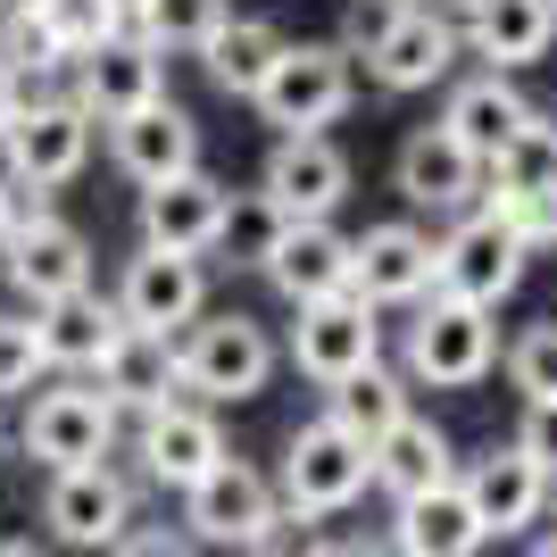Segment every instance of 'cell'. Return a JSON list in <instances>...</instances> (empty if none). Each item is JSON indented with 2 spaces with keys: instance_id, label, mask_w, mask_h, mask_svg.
Instances as JSON below:
<instances>
[{
  "instance_id": "74e56055",
  "label": "cell",
  "mask_w": 557,
  "mask_h": 557,
  "mask_svg": "<svg viewBox=\"0 0 557 557\" xmlns=\"http://www.w3.org/2000/svg\"><path fill=\"white\" fill-rule=\"evenodd\" d=\"M317 557H392V541H367V533H358V541H325Z\"/></svg>"
},
{
  "instance_id": "ab89813d",
  "label": "cell",
  "mask_w": 557,
  "mask_h": 557,
  "mask_svg": "<svg viewBox=\"0 0 557 557\" xmlns=\"http://www.w3.org/2000/svg\"><path fill=\"white\" fill-rule=\"evenodd\" d=\"M541 191H549V200H557V134L541 141Z\"/></svg>"
},
{
  "instance_id": "44dd1931",
  "label": "cell",
  "mask_w": 557,
  "mask_h": 557,
  "mask_svg": "<svg viewBox=\"0 0 557 557\" xmlns=\"http://www.w3.org/2000/svg\"><path fill=\"white\" fill-rule=\"evenodd\" d=\"M258 191H267L292 225H300V216H333V209H342V191H349V159L333 150L325 134H283Z\"/></svg>"
},
{
  "instance_id": "9c48e42d",
  "label": "cell",
  "mask_w": 557,
  "mask_h": 557,
  "mask_svg": "<svg viewBox=\"0 0 557 557\" xmlns=\"http://www.w3.org/2000/svg\"><path fill=\"white\" fill-rule=\"evenodd\" d=\"M292 358H300L308 383H349L358 367L383 358V325L358 292H333V300H300V325H292Z\"/></svg>"
},
{
  "instance_id": "4316f807",
  "label": "cell",
  "mask_w": 557,
  "mask_h": 557,
  "mask_svg": "<svg viewBox=\"0 0 557 557\" xmlns=\"http://www.w3.org/2000/svg\"><path fill=\"white\" fill-rule=\"evenodd\" d=\"M367 474L392 491V499H417V491H433V483H458L449 433L433 417H399L392 433H374V442H367Z\"/></svg>"
},
{
  "instance_id": "e575fe53",
  "label": "cell",
  "mask_w": 557,
  "mask_h": 557,
  "mask_svg": "<svg viewBox=\"0 0 557 557\" xmlns=\"http://www.w3.org/2000/svg\"><path fill=\"white\" fill-rule=\"evenodd\" d=\"M34 374H42V342L25 317H0V399L34 392Z\"/></svg>"
},
{
  "instance_id": "2e32d148",
  "label": "cell",
  "mask_w": 557,
  "mask_h": 557,
  "mask_svg": "<svg viewBox=\"0 0 557 557\" xmlns=\"http://www.w3.org/2000/svg\"><path fill=\"white\" fill-rule=\"evenodd\" d=\"M466 508H474V524L483 533H524L541 508H549V474H541V458H524L516 442H491L483 458L458 474Z\"/></svg>"
},
{
  "instance_id": "7c38bea8",
  "label": "cell",
  "mask_w": 557,
  "mask_h": 557,
  "mask_svg": "<svg viewBox=\"0 0 557 557\" xmlns=\"http://www.w3.org/2000/svg\"><path fill=\"white\" fill-rule=\"evenodd\" d=\"M349 292L367 308H417L433 292V233L417 225H367L349 242Z\"/></svg>"
},
{
  "instance_id": "f1b7e54d",
  "label": "cell",
  "mask_w": 557,
  "mask_h": 557,
  "mask_svg": "<svg viewBox=\"0 0 557 557\" xmlns=\"http://www.w3.org/2000/svg\"><path fill=\"white\" fill-rule=\"evenodd\" d=\"M200 59H209V75H216V92H233V100H250L258 84H267V67L283 59V34L267 17H225L200 42Z\"/></svg>"
},
{
  "instance_id": "c3c4849f",
  "label": "cell",
  "mask_w": 557,
  "mask_h": 557,
  "mask_svg": "<svg viewBox=\"0 0 557 557\" xmlns=\"http://www.w3.org/2000/svg\"><path fill=\"white\" fill-rule=\"evenodd\" d=\"M250 557H267V549H250Z\"/></svg>"
},
{
  "instance_id": "30bf717a",
  "label": "cell",
  "mask_w": 557,
  "mask_h": 557,
  "mask_svg": "<svg viewBox=\"0 0 557 557\" xmlns=\"http://www.w3.org/2000/svg\"><path fill=\"white\" fill-rule=\"evenodd\" d=\"M0 258H9V283H17L34 308H50V300H67V292L92 283V242H84L67 216H50V209L17 216L9 242H0Z\"/></svg>"
},
{
  "instance_id": "8fae6325",
  "label": "cell",
  "mask_w": 557,
  "mask_h": 557,
  "mask_svg": "<svg viewBox=\"0 0 557 557\" xmlns=\"http://www.w3.org/2000/svg\"><path fill=\"white\" fill-rule=\"evenodd\" d=\"M25 458H42L50 474H67V466H100L116 442V408L100 392H42L25 408Z\"/></svg>"
},
{
  "instance_id": "7dc6e473",
  "label": "cell",
  "mask_w": 557,
  "mask_h": 557,
  "mask_svg": "<svg viewBox=\"0 0 557 557\" xmlns=\"http://www.w3.org/2000/svg\"><path fill=\"white\" fill-rule=\"evenodd\" d=\"M549 499H557V483H549Z\"/></svg>"
},
{
  "instance_id": "ac0fdd59",
  "label": "cell",
  "mask_w": 557,
  "mask_h": 557,
  "mask_svg": "<svg viewBox=\"0 0 557 557\" xmlns=\"http://www.w3.org/2000/svg\"><path fill=\"white\" fill-rule=\"evenodd\" d=\"M449 25L474 59H491V75H508V67H533L557 42V0H458Z\"/></svg>"
},
{
  "instance_id": "83f0119b",
  "label": "cell",
  "mask_w": 557,
  "mask_h": 557,
  "mask_svg": "<svg viewBox=\"0 0 557 557\" xmlns=\"http://www.w3.org/2000/svg\"><path fill=\"white\" fill-rule=\"evenodd\" d=\"M125 333V317H116V300H100L92 283L84 292H67V300L34 308V342H42V367H100V349Z\"/></svg>"
},
{
  "instance_id": "3957f363",
  "label": "cell",
  "mask_w": 557,
  "mask_h": 557,
  "mask_svg": "<svg viewBox=\"0 0 557 557\" xmlns=\"http://www.w3.org/2000/svg\"><path fill=\"white\" fill-rule=\"evenodd\" d=\"M184 533L191 541H216V549H267L283 533V499L275 483L242 458H216L200 483L184 491Z\"/></svg>"
},
{
  "instance_id": "f6af8a7d",
  "label": "cell",
  "mask_w": 557,
  "mask_h": 557,
  "mask_svg": "<svg viewBox=\"0 0 557 557\" xmlns=\"http://www.w3.org/2000/svg\"><path fill=\"white\" fill-rule=\"evenodd\" d=\"M109 9H116V17H141V0H109Z\"/></svg>"
},
{
  "instance_id": "5bb4252c",
  "label": "cell",
  "mask_w": 557,
  "mask_h": 557,
  "mask_svg": "<svg viewBox=\"0 0 557 557\" xmlns=\"http://www.w3.org/2000/svg\"><path fill=\"white\" fill-rule=\"evenodd\" d=\"M449 134H458V150L474 166H499L508 150H524V141L541 134V109L524 92H516L508 75H474V84H458L449 92V116H442Z\"/></svg>"
},
{
  "instance_id": "484cf974",
  "label": "cell",
  "mask_w": 557,
  "mask_h": 557,
  "mask_svg": "<svg viewBox=\"0 0 557 557\" xmlns=\"http://www.w3.org/2000/svg\"><path fill=\"white\" fill-rule=\"evenodd\" d=\"M483 541L491 533L474 524V508H466L458 483L417 491V499H399V516H392V557H474Z\"/></svg>"
},
{
  "instance_id": "ee69618b",
  "label": "cell",
  "mask_w": 557,
  "mask_h": 557,
  "mask_svg": "<svg viewBox=\"0 0 557 557\" xmlns=\"http://www.w3.org/2000/svg\"><path fill=\"white\" fill-rule=\"evenodd\" d=\"M25 9H34V0H0V17H25Z\"/></svg>"
},
{
  "instance_id": "52a82bcc",
  "label": "cell",
  "mask_w": 557,
  "mask_h": 557,
  "mask_svg": "<svg viewBox=\"0 0 557 557\" xmlns=\"http://www.w3.org/2000/svg\"><path fill=\"white\" fill-rule=\"evenodd\" d=\"M524 258L533 250H524L491 209H466L458 225H449V242H433V292L474 300V308H499L516 283H524Z\"/></svg>"
},
{
  "instance_id": "4dcf8cb0",
  "label": "cell",
  "mask_w": 557,
  "mask_h": 557,
  "mask_svg": "<svg viewBox=\"0 0 557 557\" xmlns=\"http://www.w3.org/2000/svg\"><path fill=\"white\" fill-rule=\"evenodd\" d=\"M225 25V0H141V17H134V34L159 59H175V50H200Z\"/></svg>"
},
{
  "instance_id": "cb8c5ba5",
  "label": "cell",
  "mask_w": 557,
  "mask_h": 557,
  "mask_svg": "<svg viewBox=\"0 0 557 557\" xmlns=\"http://www.w3.org/2000/svg\"><path fill=\"white\" fill-rule=\"evenodd\" d=\"M92 374H100V399H109V408H141V417L184 392V374H175V333H141V325L116 333Z\"/></svg>"
},
{
  "instance_id": "ffe728a7",
  "label": "cell",
  "mask_w": 557,
  "mask_h": 557,
  "mask_svg": "<svg viewBox=\"0 0 557 557\" xmlns=\"http://www.w3.org/2000/svg\"><path fill=\"white\" fill-rule=\"evenodd\" d=\"M258 275L275 283L283 300H333V292H349V233H333V216H300V225L275 233V250H267V267Z\"/></svg>"
},
{
  "instance_id": "ba28073f",
  "label": "cell",
  "mask_w": 557,
  "mask_h": 557,
  "mask_svg": "<svg viewBox=\"0 0 557 557\" xmlns=\"http://www.w3.org/2000/svg\"><path fill=\"white\" fill-rule=\"evenodd\" d=\"M367 483H374V474H367V442L342 433L333 417H317V424L292 433V449H283V491H275V499L292 516H333V508H349Z\"/></svg>"
},
{
  "instance_id": "d590c367",
  "label": "cell",
  "mask_w": 557,
  "mask_h": 557,
  "mask_svg": "<svg viewBox=\"0 0 557 557\" xmlns=\"http://www.w3.org/2000/svg\"><path fill=\"white\" fill-rule=\"evenodd\" d=\"M524 458H541V474L557 483V399H524V433H516Z\"/></svg>"
},
{
  "instance_id": "f546056e",
  "label": "cell",
  "mask_w": 557,
  "mask_h": 557,
  "mask_svg": "<svg viewBox=\"0 0 557 557\" xmlns=\"http://www.w3.org/2000/svg\"><path fill=\"white\" fill-rule=\"evenodd\" d=\"M325 399H333L325 417L342 424V433H358V442H374V433H392V424L408 417V392H399V374L383 367V358H374V367H358L349 383H333Z\"/></svg>"
},
{
  "instance_id": "6da1fadb",
  "label": "cell",
  "mask_w": 557,
  "mask_h": 557,
  "mask_svg": "<svg viewBox=\"0 0 557 557\" xmlns=\"http://www.w3.org/2000/svg\"><path fill=\"white\" fill-rule=\"evenodd\" d=\"M349 92H358V67H349L342 42H283V59L267 67V84L250 100L275 134H325L349 109Z\"/></svg>"
},
{
  "instance_id": "603a6c76",
  "label": "cell",
  "mask_w": 557,
  "mask_h": 557,
  "mask_svg": "<svg viewBox=\"0 0 557 557\" xmlns=\"http://www.w3.org/2000/svg\"><path fill=\"white\" fill-rule=\"evenodd\" d=\"M399 191L417 200V209H442V216H466L483 200V166L458 150L449 125H417V134L399 141Z\"/></svg>"
},
{
  "instance_id": "7bdbcfd3",
  "label": "cell",
  "mask_w": 557,
  "mask_h": 557,
  "mask_svg": "<svg viewBox=\"0 0 557 557\" xmlns=\"http://www.w3.org/2000/svg\"><path fill=\"white\" fill-rule=\"evenodd\" d=\"M524 557H557V533H549V541H533V549H524Z\"/></svg>"
},
{
  "instance_id": "7a4b0ae2",
  "label": "cell",
  "mask_w": 557,
  "mask_h": 557,
  "mask_svg": "<svg viewBox=\"0 0 557 557\" xmlns=\"http://www.w3.org/2000/svg\"><path fill=\"white\" fill-rule=\"evenodd\" d=\"M349 59H367V75L383 92H424V84H442L458 67V25H449L442 0L433 9H383L374 25L358 17V50Z\"/></svg>"
},
{
  "instance_id": "4fadbf2b",
  "label": "cell",
  "mask_w": 557,
  "mask_h": 557,
  "mask_svg": "<svg viewBox=\"0 0 557 557\" xmlns=\"http://www.w3.org/2000/svg\"><path fill=\"white\" fill-rule=\"evenodd\" d=\"M42 524L67 541V549H116L125 524H134V491L109 474V458L100 466H67V474H50Z\"/></svg>"
},
{
  "instance_id": "bcb514c9",
  "label": "cell",
  "mask_w": 557,
  "mask_h": 557,
  "mask_svg": "<svg viewBox=\"0 0 557 557\" xmlns=\"http://www.w3.org/2000/svg\"><path fill=\"white\" fill-rule=\"evenodd\" d=\"M383 9H433V0H383Z\"/></svg>"
},
{
  "instance_id": "9a60e30c",
  "label": "cell",
  "mask_w": 557,
  "mask_h": 557,
  "mask_svg": "<svg viewBox=\"0 0 557 557\" xmlns=\"http://www.w3.org/2000/svg\"><path fill=\"white\" fill-rule=\"evenodd\" d=\"M225 200H233V191L216 184V175H200V166H184V175L150 184V191H141V250L200 258V250L216 242V225H225Z\"/></svg>"
},
{
  "instance_id": "8d00e7d4",
  "label": "cell",
  "mask_w": 557,
  "mask_h": 557,
  "mask_svg": "<svg viewBox=\"0 0 557 557\" xmlns=\"http://www.w3.org/2000/svg\"><path fill=\"white\" fill-rule=\"evenodd\" d=\"M116 557H200V541H191V533H166V524H150V533H125V541H116Z\"/></svg>"
},
{
  "instance_id": "5b68a950",
  "label": "cell",
  "mask_w": 557,
  "mask_h": 557,
  "mask_svg": "<svg viewBox=\"0 0 557 557\" xmlns=\"http://www.w3.org/2000/svg\"><path fill=\"white\" fill-rule=\"evenodd\" d=\"M175 374L200 399H258L275 374V342L250 317H191V333L175 342Z\"/></svg>"
},
{
  "instance_id": "1f68e13d",
  "label": "cell",
  "mask_w": 557,
  "mask_h": 557,
  "mask_svg": "<svg viewBox=\"0 0 557 557\" xmlns=\"http://www.w3.org/2000/svg\"><path fill=\"white\" fill-rule=\"evenodd\" d=\"M283 225H292V216H283L267 191H242V200H225V225H216L209 250H233V267H267V250H275Z\"/></svg>"
},
{
  "instance_id": "e0dca14e",
  "label": "cell",
  "mask_w": 557,
  "mask_h": 557,
  "mask_svg": "<svg viewBox=\"0 0 557 557\" xmlns=\"http://www.w3.org/2000/svg\"><path fill=\"white\" fill-rule=\"evenodd\" d=\"M109 150H116V166L150 191V184H166V175L200 166V125H191V116L159 92V100H141V109L109 116Z\"/></svg>"
},
{
  "instance_id": "d6986e66",
  "label": "cell",
  "mask_w": 557,
  "mask_h": 557,
  "mask_svg": "<svg viewBox=\"0 0 557 557\" xmlns=\"http://www.w3.org/2000/svg\"><path fill=\"white\" fill-rule=\"evenodd\" d=\"M200 300H209V275H200V258H175V250H141L134 267H125V283H116V317L141 325V333L191 325Z\"/></svg>"
},
{
  "instance_id": "d6a6232c",
  "label": "cell",
  "mask_w": 557,
  "mask_h": 557,
  "mask_svg": "<svg viewBox=\"0 0 557 557\" xmlns=\"http://www.w3.org/2000/svg\"><path fill=\"white\" fill-rule=\"evenodd\" d=\"M483 209L499 216V225H508L524 250H549V242H557V200H549L541 184H491Z\"/></svg>"
},
{
  "instance_id": "8992f818",
  "label": "cell",
  "mask_w": 557,
  "mask_h": 557,
  "mask_svg": "<svg viewBox=\"0 0 557 557\" xmlns=\"http://www.w3.org/2000/svg\"><path fill=\"white\" fill-rule=\"evenodd\" d=\"M0 159H9V184H34V191H59L75 166L92 159V116L75 109V100H25L17 92V116L0 125Z\"/></svg>"
},
{
  "instance_id": "b9f144b4",
  "label": "cell",
  "mask_w": 557,
  "mask_h": 557,
  "mask_svg": "<svg viewBox=\"0 0 557 557\" xmlns=\"http://www.w3.org/2000/svg\"><path fill=\"white\" fill-rule=\"evenodd\" d=\"M0 557H42V549H34V541H0Z\"/></svg>"
},
{
  "instance_id": "836d02e7",
  "label": "cell",
  "mask_w": 557,
  "mask_h": 557,
  "mask_svg": "<svg viewBox=\"0 0 557 557\" xmlns=\"http://www.w3.org/2000/svg\"><path fill=\"white\" fill-rule=\"evenodd\" d=\"M508 383H516L524 399H557V317H549V325H533V333H516Z\"/></svg>"
},
{
  "instance_id": "d4e9b609",
  "label": "cell",
  "mask_w": 557,
  "mask_h": 557,
  "mask_svg": "<svg viewBox=\"0 0 557 557\" xmlns=\"http://www.w3.org/2000/svg\"><path fill=\"white\" fill-rule=\"evenodd\" d=\"M216 458H225V433H216L209 408L166 399V408H150V417H141V466H150L166 491H191Z\"/></svg>"
},
{
  "instance_id": "7402d4cb",
  "label": "cell",
  "mask_w": 557,
  "mask_h": 557,
  "mask_svg": "<svg viewBox=\"0 0 557 557\" xmlns=\"http://www.w3.org/2000/svg\"><path fill=\"white\" fill-rule=\"evenodd\" d=\"M67 67H75V109L84 116H125L141 100H159V50L141 34H109V42H92Z\"/></svg>"
},
{
  "instance_id": "f35d334b",
  "label": "cell",
  "mask_w": 557,
  "mask_h": 557,
  "mask_svg": "<svg viewBox=\"0 0 557 557\" xmlns=\"http://www.w3.org/2000/svg\"><path fill=\"white\" fill-rule=\"evenodd\" d=\"M17 216H25V209H17V184L0 175V242H9V225H17Z\"/></svg>"
},
{
  "instance_id": "60d3db41",
  "label": "cell",
  "mask_w": 557,
  "mask_h": 557,
  "mask_svg": "<svg viewBox=\"0 0 557 557\" xmlns=\"http://www.w3.org/2000/svg\"><path fill=\"white\" fill-rule=\"evenodd\" d=\"M9 116H17V75L0 67V125H9Z\"/></svg>"
},
{
  "instance_id": "277c9868",
  "label": "cell",
  "mask_w": 557,
  "mask_h": 557,
  "mask_svg": "<svg viewBox=\"0 0 557 557\" xmlns=\"http://www.w3.org/2000/svg\"><path fill=\"white\" fill-rule=\"evenodd\" d=\"M491 358H499L491 308L449 300V292H424L417 325H408V374H417V383H442V392H466V383L491 374Z\"/></svg>"
}]
</instances>
